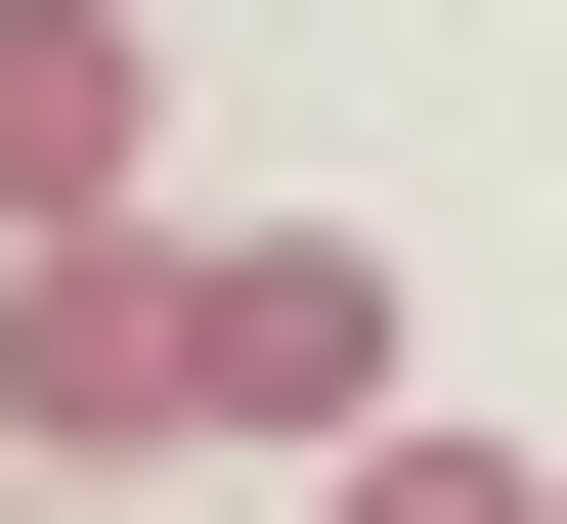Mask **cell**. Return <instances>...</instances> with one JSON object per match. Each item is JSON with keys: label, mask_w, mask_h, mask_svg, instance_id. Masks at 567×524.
Here are the masks:
<instances>
[{"label": "cell", "mask_w": 567, "mask_h": 524, "mask_svg": "<svg viewBox=\"0 0 567 524\" xmlns=\"http://www.w3.org/2000/svg\"><path fill=\"white\" fill-rule=\"evenodd\" d=\"M306 524H567V481L481 438V393H393V438H350V481H306Z\"/></svg>", "instance_id": "obj_3"}, {"label": "cell", "mask_w": 567, "mask_h": 524, "mask_svg": "<svg viewBox=\"0 0 567 524\" xmlns=\"http://www.w3.org/2000/svg\"><path fill=\"white\" fill-rule=\"evenodd\" d=\"M393 263L350 219H44V263H0V438H44V481H350L393 438Z\"/></svg>", "instance_id": "obj_1"}, {"label": "cell", "mask_w": 567, "mask_h": 524, "mask_svg": "<svg viewBox=\"0 0 567 524\" xmlns=\"http://www.w3.org/2000/svg\"><path fill=\"white\" fill-rule=\"evenodd\" d=\"M0 481H44V438H0Z\"/></svg>", "instance_id": "obj_5"}, {"label": "cell", "mask_w": 567, "mask_h": 524, "mask_svg": "<svg viewBox=\"0 0 567 524\" xmlns=\"http://www.w3.org/2000/svg\"><path fill=\"white\" fill-rule=\"evenodd\" d=\"M175 524H306V481H175Z\"/></svg>", "instance_id": "obj_4"}, {"label": "cell", "mask_w": 567, "mask_h": 524, "mask_svg": "<svg viewBox=\"0 0 567 524\" xmlns=\"http://www.w3.org/2000/svg\"><path fill=\"white\" fill-rule=\"evenodd\" d=\"M44 219H175V175H132V0H0V263H44Z\"/></svg>", "instance_id": "obj_2"}]
</instances>
